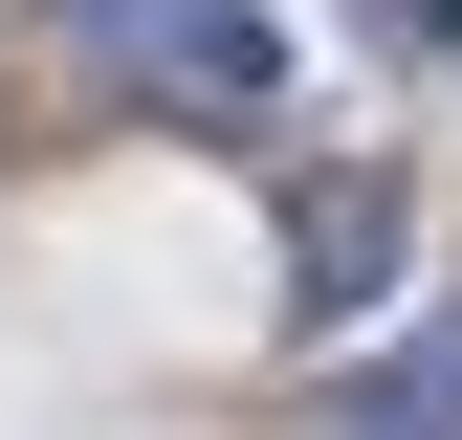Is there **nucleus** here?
Returning a JSON list of instances; mask_svg holds the SVG:
<instances>
[{"instance_id":"1","label":"nucleus","mask_w":462,"mask_h":440,"mask_svg":"<svg viewBox=\"0 0 462 440\" xmlns=\"http://www.w3.org/2000/svg\"><path fill=\"white\" fill-rule=\"evenodd\" d=\"M44 23H67V67H110L154 133H199V154H264L286 88H309L286 0H44Z\"/></svg>"},{"instance_id":"2","label":"nucleus","mask_w":462,"mask_h":440,"mask_svg":"<svg viewBox=\"0 0 462 440\" xmlns=\"http://www.w3.org/2000/svg\"><path fill=\"white\" fill-rule=\"evenodd\" d=\"M396 264H419V220H396V177H286V308L309 330H353V308H396Z\"/></svg>"},{"instance_id":"3","label":"nucleus","mask_w":462,"mask_h":440,"mask_svg":"<svg viewBox=\"0 0 462 440\" xmlns=\"http://www.w3.org/2000/svg\"><path fill=\"white\" fill-rule=\"evenodd\" d=\"M330 418H462V308H419L396 353H353V374H330Z\"/></svg>"},{"instance_id":"4","label":"nucleus","mask_w":462,"mask_h":440,"mask_svg":"<svg viewBox=\"0 0 462 440\" xmlns=\"http://www.w3.org/2000/svg\"><path fill=\"white\" fill-rule=\"evenodd\" d=\"M396 44H440V67H462V0H396Z\"/></svg>"}]
</instances>
